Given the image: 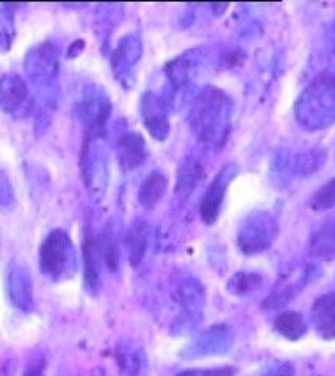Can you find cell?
Returning <instances> with one entry per match:
<instances>
[{
	"label": "cell",
	"instance_id": "6da1fadb",
	"mask_svg": "<svg viewBox=\"0 0 335 376\" xmlns=\"http://www.w3.org/2000/svg\"><path fill=\"white\" fill-rule=\"evenodd\" d=\"M69 240L65 232L53 231L47 235L39 249L41 270L49 275H60L66 265Z\"/></svg>",
	"mask_w": 335,
	"mask_h": 376
},
{
	"label": "cell",
	"instance_id": "7a4b0ae2",
	"mask_svg": "<svg viewBox=\"0 0 335 376\" xmlns=\"http://www.w3.org/2000/svg\"><path fill=\"white\" fill-rule=\"evenodd\" d=\"M225 190L226 185L222 182V176L218 174L212 182V185L208 187L204 198L201 201V208H199L201 218L204 220V223H207V225H212V223H215L216 218H218L222 198H225Z\"/></svg>",
	"mask_w": 335,
	"mask_h": 376
},
{
	"label": "cell",
	"instance_id": "3957f363",
	"mask_svg": "<svg viewBox=\"0 0 335 376\" xmlns=\"http://www.w3.org/2000/svg\"><path fill=\"white\" fill-rule=\"evenodd\" d=\"M102 253V246L96 240L91 231H88L83 239V261H85V280L89 285H96L99 280V256Z\"/></svg>",
	"mask_w": 335,
	"mask_h": 376
},
{
	"label": "cell",
	"instance_id": "277c9868",
	"mask_svg": "<svg viewBox=\"0 0 335 376\" xmlns=\"http://www.w3.org/2000/svg\"><path fill=\"white\" fill-rule=\"evenodd\" d=\"M168 180L163 174L156 173L144 180L139 190V203H141L146 208H152L160 199L163 198L166 192Z\"/></svg>",
	"mask_w": 335,
	"mask_h": 376
},
{
	"label": "cell",
	"instance_id": "5b68a950",
	"mask_svg": "<svg viewBox=\"0 0 335 376\" xmlns=\"http://www.w3.org/2000/svg\"><path fill=\"white\" fill-rule=\"evenodd\" d=\"M121 156H122V165L127 166V168H135V166L141 165L146 157L143 138L139 135L124 137L121 142Z\"/></svg>",
	"mask_w": 335,
	"mask_h": 376
},
{
	"label": "cell",
	"instance_id": "8992f818",
	"mask_svg": "<svg viewBox=\"0 0 335 376\" xmlns=\"http://www.w3.org/2000/svg\"><path fill=\"white\" fill-rule=\"evenodd\" d=\"M276 330L281 336L290 340H298L305 332V325L303 317L298 312H285L276 318Z\"/></svg>",
	"mask_w": 335,
	"mask_h": 376
},
{
	"label": "cell",
	"instance_id": "52a82bcc",
	"mask_svg": "<svg viewBox=\"0 0 335 376\" xmlns=\"http://www.w3.org/2000/svg\"><path fill=\"white\" fill-rule=\"evenodd\" d=\"M334 296L321 298L315 304V317L318 322V328L327 336H335V301Z\"/></svg>",
	"mask_w": 335,
	"mask_h": 376
},
{
	"label": "cell",
	"instance_id": "ba28073f",
	"mask_svg": "<svg viewBox=\"0 0 335 376\" xmlns=\"http://www.w3.org/2000/svg\"><path fill=\"white\" fill-rule=\"evenodd\" d=\"M334 204H335V180H332L331 184H327L315 198V207L318 208L331 207Z\"/></svg>",
	"mask_w": 335,
	"mask_h": 376
},
{
	"label": "cell",
	"instance_id": "9c48e42d",
	"mask_svg": "<svg viewBox=\"0 0 335 376\" xmlns=\"http://www.w3.org/2000/svg\"><path fill=\"white\" fill-rule=\"evenodd\" d=\"M102 254L106 257L107 267L115 271L118 268V261H120V253H118V248L115 245H108L102 249Z\"/></svg>",
	"mask_w": 335,
	"mask_h": 376
}]
</instances>
